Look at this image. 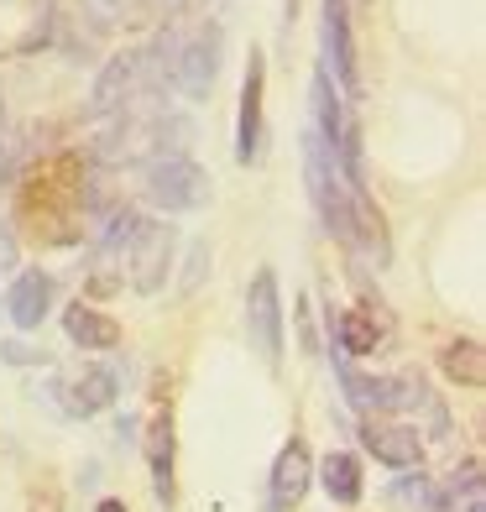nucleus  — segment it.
<instances>
[{
  "label": "nucleus",
  "mask_w": 486,
  "mask_h": 512,
  "mask_svg": "<svg viewBox=\"0 0 486 512\" xmlns=\"http://www.w3.org/2000/svg\"><path fill=\"white\" fill-rule=\"evenodd\" d=\"M304 183H309L319 225L330 230L335 241L351 246L356 241V194H366V189H351V178L340 173V157L319 142L314 126L304 131Z\"/></svg>",
  "instance_id": "1"
},
{
  "label": "nucleus",
  "mask_w": 486,
  "mask_h": 512,
  "mask_svg": "<svg viewBox=\"0 0 486 512\" xmlns=\"http://www.w3.org/2000/svg\"><path fill=\"white\" fill-rule=\"evenodd\" d=\"M142 194L162 215H194V209L210 204V173L189 157H162V162H147Z\"/></svg>",
  "instance_id": "2"
},
{
  "label": "nucleus",
  "mask_w": 486,
  "mask_h": 512,
  "mask_svg": "<svg viewBox=\"0 0 486 512\" xmlns=\"http://www.w3.org/2000/svg\"><path fill=\"white\" fill-rule=\"evenodd\" d=\"M246 335H251V351L267 366L283 361V293H277L272 267H262L246 288Z\"/></svg>",
  "instance_id": "3"
},
{
  "label": "nucleus",
  "mask_w": 486,
  "mask_h": 512,
  "mask_svg": "<svg viewBox=\"0 0 486 512\" xmlns=\"http://www.w3.org/2000/svg\"><path fill=\"white\" fill-rule=\"evenodd\" d=\"M319 32H324V74L335 79L340 95H356L361 68H356V37H351V0H319Z\"/></svg>",
  "instance_id": "4"
},
{
  "label": "nucleus",
  "mask_w": 486,
  "mask_h": 512,
  "mask_svg": "<svg viewBox=\"0 0 486 512\" xmlns=\"http://www.w3.org/2000/svg\"><path fill=\"white\" fill-rule=\"evenodd\" d=\"M168 267H173V225H157V220H142L136 236L121 256V272L131 277L136 293H157L168 283Z\"/></svg>",
  "instance_id": "5"
},
{
  "label": "nucleus",
  "mask_w": 486,
  "mask_h": 512,
  "mask_svg": "<svg viewBox=\"0 0 486 512\" xmlns=\"http://www.w3.org/2000/svg\"><path fill=\"white\" fill-rule=\"evenodd\" d=\"M142 95H147L142 48H126V53H115V58L100 68L95 95H89V115H95V121H105V115H126L131 100H142Z\"/></svg>",
  "instance_id": "6"
},
{
  "label": "nucleus",
  "mask_w": 486,
  "mask_h": 512,
  "mask_svg": "<svg viewBox=\"0 0 486 512\" xmlns=\"http://www.w3.org/2000/svg\"><path fill=\"white\" fill-rule=\"evenodd\" d=\"M220 27L215 21H204V27H194L189 37H183V48H178V79L173 89H183L189 100H204L215 89V74H220Z\"/></svg>",
  "instance_id": "7"
},
{
  "label": "nucleus",
  "mask_w": 486,
  "mask_h": 512,
  "mask_svg": "<svg viewBox=\"0 0 486 512\" xmlns=\"http://www.w3.org/2000/svg\"><path fill=\"white\" fill-rule=\"evenodd\" d=\"M361 450L377 455L392 471H419L424 465V439L413 424H398V418H361Z\"/></svg>",
  "instance_id": "8"
},
{
  "label": "nucleus",
  "mask_w": 486,
  "mask_h": 512,
  "mask_svg": "<svg viewBox=\"0 0 486 512\" xmlns=\"http://www.w3.org/2000/svg\"><path fill=\"white\" fill-rule=\"evenodd\" d=\"M53 398L68 418H95L121 398V366H84L79 377H68L53 387Z\"/></svg>",
  "instance_id": "9"
},
{
  "label": "nucleus",
  "mask_w": 486,
  "mask_h": 512,
  "mask_svg": "<svg viewBox=\"0 0 486 512\" xmlns=\"http://www.w3.org/2000/svg\"><path fill=\"white\" fill-rule=\"evenodd\" d=\"M262 95H267V58L251 48L241 79V115H236V162L262 157Z\"/></svg>",
  "instance_id": "10"
},
{
  "label": "nucleus",
  "mask_w": 486,
  "mask_h": 512,
  "mask_svg": "<svg viewBox=\"0 0 486 512\" xmlns=\"http://www.w3.org/2000/svg\"><path fill=\"white\" fill-rule=\"evenodd\" d=\"M142 450H147V471H152V497L157 507H173L178 502V481H173V460H178V434H173V413L157 408L152 424L142 434Z\"/></svg>",
  "instance_id": "11"
},
{
  "label": "nucleus",
  "mask_w": 486,
  "mask_h": 512,
  "mask_svg": "<svg viewBox=\"0 0 486 512\" xmlns=\"http://www.w3.org/2000/svg\"><path fill=\"white\" fill-rule=\"evenodd\" d=\"M309 481H314L309 445H304V439H288V445L277 450V460H272V481H267V492H272V512H293L298 502H304Z\"/></svg>",
  "instance_id": "12"
},
{
  "label": "nucleus",
  "mask_w": 486,
  "mask_h": 512,
  "mask_svg": "<svg viewBox=\"0 0 486 512\" xmlns=\"http://www.w3.org/2000/svg\"><path fill=\"white\" fill-rule=\"evenodd\" d=\"M48 309H53V277L42 272V267L16 272V283H11V293H6V314H11L16 330H42Z\"/></svg>",
  "instance_id": "13"
},
{
  "label": "nucleus",
  "mask_w": 486,
  "mask_h": 512,
  "mask_svg": "<svg viewBox=\"0 0 486 512\" xmlns=\"http://www.w3.org/2000/svg\"><path fill=\"white\" fill-rule=\"evenodd\" d=\"M330 345L340 356H372L382 345V324L372 309H330Z\"/></svg>",
  "instance_id": "14"
},
{
  "label": "nucleus",
  "mask_w": 486,
  "mask_h": 512,
  "mask_svg": "<svg viewBox=\"0 0 486 512\" xmlns=\"http://www.w3.org/2000/svg\"><path fill=\"white\" fill-rule=\"evenodd\" d=\"M63 330L79 351H115V345H121V324H115L110 314H100V309H89L84 298L63 309Z\"/></svg>",
  "instance_id": "15"
},
{
  "label": "nucleus",
  "mask_w": 486,
  "mask_h": 512,
  "mask_svg": "<svg viewBox=\"0 0 486 512\" xmlns=\"http://www.w3.org/2000/svg\"><path fill=\"white\" fill-rule=\"evenodd\" d=\"M319 486H324V497L340 502V507H356L361 492H366V481H361V460L356 455H345V450H330L319 460Z\"/></svg>",
  "instance_id": "16"
},
{
  "label": "nucleus",
  "mask_w": 486,
  "mask_h": 512,
  "mask_svg": "<svg viewBox=\"0 0 486 512\" xmlns=\"http://www.w3.org/2000/svg\"><path fill=\"white\" fill-rule=\"evenodd\" d=\"M439 366H445V377L460 382V387H481L486 382V351H481V340H450L445 351H439Z\"/></svg>",
  "instance_id": "17"
},
{
  "label": "nucleus",
  "mask_w": 486,
  "mask_h": 512,
  "mask_svg": "<svg viewBox=\"0 0 486 512\" xmlns=\"http://www.w3.org/2000/svg\"><path fill=\"white\" fill-rule=\"evenodd\" d=\"M445 497H450V502H466V512H486V502H481V460H476V455L460 460L455 471H450Z\"/></svg>",
  "instance_id": "18"
},
{
  "label": "nucleus",
  "mask_w": 486,
  "mask_h": 512,
  "mask_svg": "<svg viewBox=\"0 0 486 512\" xmlns=\"http://www.w3.org/2000/svg\"><path fill=\"white\" fill-rule=\"evenodd\" d=\"M204 272H210V241H194L189 251V272H183V293H194L204 283Z\"/></svg>",
  "instance_id": "19"
},
{
  "label": "nucleus",
  "mask_w": 486,
  "mask_h": 512,
  "mask_svg": "<svg viewBox=\"0 0 486 512\" xmlns=\"http://www.w3.org/2000/svg\"><path fill=\"white\" fill-rule=\"evenodd\" d=\"M32 512H63V492L58 486H42V492L32 497Z\"/></svg>",
  "instance_id": "20"
},
{
  "label": "nucleus",
  "mask_w": 486,
  "mask_h": 512,
  "mask_svg": "<svg viewBox=\"0 0 486 512\" xmlns=\"http://www.w3.org/2000/svg\"><path fill=\"white\" fill-rule=\"evenodd\" d=\"M0 361H16V366H27V361H48V356H37V351H27V345H0Z\"/></svg>",
  "instance_id": "21"
},
{
  "label": "nucleus",
  "mask_w": 486,
  "mask_h": 512,
  "mask_svg": "<svg viewBox=\"0 0 486 512\" xmlns=\"http://www.w3.org/2000/svg\"><path fill=\"white\" fill-rule=\"evenodd\" d=\"M0 262H6V267L16 262V241H11V230H0Z\"/></svg>",
  "instance_id": "22"
},
{
  "label": "nucleus",
  "mask_w": 486,
  "mask_h": 512,
  "mask_svg": "<svg viewBox=\"0 0 486 512\" xmlns=\"http://www.w3.org/2000/svg\"><path fill=\"white\" fill-rule=\"evenodd\" d=\"M95 512H126V502H121V497H105V502H100Z\"/></svg>",
  "instance_id": "23"
},
{
  "label": "nucleus",
  "mask_w": 486,
  "mask_h": 512,
  "mask_svg": "<svg viewBox=\"0 0 486 512\" xmlns=\"http://www.w3.org/2000/svg\"><path fill=\"white\" fill-rule=\"evenodd\" d=\"M283 16H288V21L298 16V0H283Z\"/></svg>",
  "instance_id": "24"
}]
</instances>
